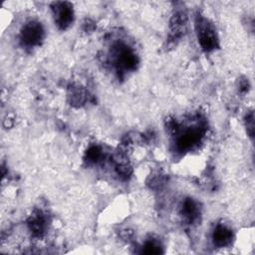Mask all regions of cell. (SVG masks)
I'll return each mask as SVG.
<instances>
[{
	"mask_svg": "<svg viewBox=\"0 0 255 255\" xmlns=\"http://www.w3.org/2000/svg\"><path fill=\"white\" fill-rule=\"evenodd\" d=\"M197 34L198 40L200 42L201 47L204 50H212L216 47V36L213 27L208 23V21L204 18H200L197 21Z\"/></svg>",
	"mask_w": 255,
	"mask_h": 255,
	"instance_id": "obj_1",
	"label": "cell"
},
{
	"mask_svg": "<svg viewBox=\"0 0 255 255\" xmlns=\"http://www.w3.org/2000/svg\"><path fill=\"white\" fill-rule=\"evenodd\" d=\"M43 28L37 22L26 24L21 32V39L27 46H35L40 43L43 38Z\"/></svg>",
	"mask_w": 255,
	"mask_h": 255,
	"instance_id": "obj_2",
	"label": "cell"
},
{
	"mask_svg": "<svg viewBox=\"0 0 255 255\" xmlns=\"http://www.w3.org/2000/svg\"><path fill=\"white\" fill-rule=\"evenodd\" d=\"M116 61L120 68L131 70L135 67L137 61L134 53L127 46L121 45L116 49Z\"/></svg>",
	"mask_w": 255,
	"mask_h": 255,
	"instance_id": "obj_3",
	"label": "cell"
},
{
	"mask_svg": "<svg viewBox=\"0 0 255 255\" xmlns=\"http://www.w3.org/2000/svg\"><path fill=\"white\" fill-rule=\"evenodd\" d=\"M55 18L58 25L65 29L73 21V10L68 3H58L54 8Z\"/></svg>",
	"mask_w": 255,
	"mask_h": 255,
	"instance_id": "obj_4",
	"label": "cell"
},
{
	"mask_svg": "<svg viewBox=\"0 0 255 255\" xmlns=\"http://www.w3.org/2000/svg\"><path fill=\"white\" fill-rule=\"evenodd\" d=\"M200 136H201V132L199 128H189L179 135L177 139V146L181 150L188 149L199 141Z\"/></svg>",
	"mask_w": 255,
	"mask_h": 255,
	"instance_id": "obj_5",
	"label": "cell"
},
{
	"mask_svg": "<svg viewBox=\"0 0 255 255\" xmlns=\"http://www.w3.org/2000/svg\"><path fill=\"white\" fill-rule=\"evenodd\" d=\"M232 240V232L223 225H218L213 232V241L217 246H226Z\"/></svg>",
	"mask_w": 255,
	"mask_h": 255,
	"instance_id": "obj_6",
	"label": "cell"
},
{
	"mask_svg": "<svg viewBox=\"0 0 255 255\" xmlns=\"http://www.w3.org/2000/svg\"><path fill=\"white\" fill-rule=\"evenodd\" d=\"M183 212H184V215L189 220H193L197 216V212H198L196 203L191 199L186 200L183 204Z\"/></svg>",
	"mask_w": 255,
	"mask_h": 255,
	"instance_id": "obj_7",
	"label": "cell"
},
{
	"mask_svg": "<svg viewBox=\"0 0 255 255\" xmlns=\"http://www.w3.org/2000/svg\"><path fill=\"white\" fill-rule=\"evenodd\" d=\"M30 227H31V230L34 233L41 234L44 231V228H45V221L40 216L34 217L31 221V223H30Z\"/></svg>",
	"mask_w": 255,
	"mask_h": 255,
	"instance_id": "obj_8",
	"label": "cell"
},
{
	"mask_svg": "<svg viewBox=\"0 0 255 255\" xmlns=\"http://www.w3.org/2000/svg\"><path fill=\"white\" fill-rule=\"evenodd\" d=\"M142 252L145 254H159L162 250L160 245L155 241H147L142 247Z\"/></svg>",
	"mask_w": 255,
	"mask_h": 255,
	"instance_id": "obj_9",
	"label": "cell"
},
{
	"mask_svg": "<svg viewBox=\"0 0 255 255\" xmlns=\"http://www.w3.org/2000/svg\"><path fill=\"white\" fill-rule=\"evenodd\" d=\"M101 156V151L98 147L94 146L92 148H90V150L88 151V157L90 160H93V161H96L98 160V158Z\"/></svg>",
	"mask_w": 255,
	"mask_h": 255,
	"instance_id": "obj_10",
	"label": "cell"
}]
</instances>
